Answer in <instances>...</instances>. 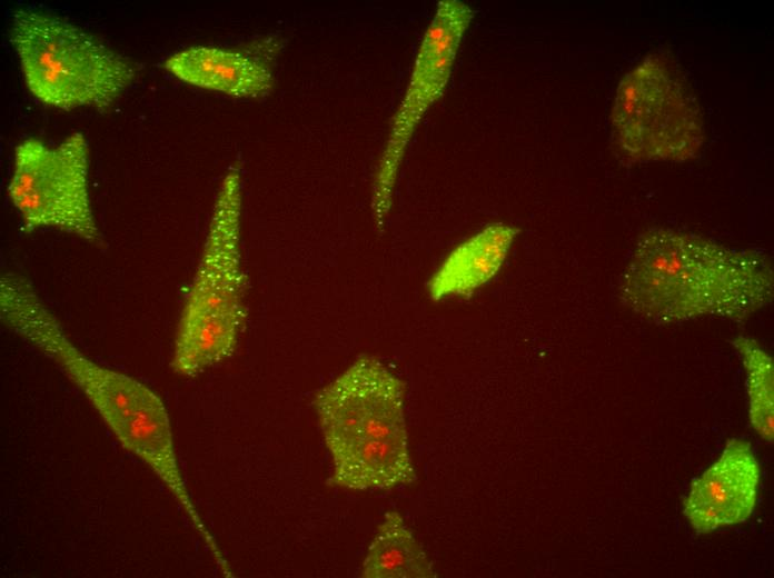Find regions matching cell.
I'll return each instance as SVG.
<instances>
[{
	"label": "cell",
	"instance_id": "1",
	"mask_svg": "<svg viewBox=\"0 0 774 578\" xmlns=\"http://www.w3.org/2000/svg\"><path fill=\"white\" fill-rule=\"evenodd\" d=\"M774 298L771 259L691 232H642L619 281V302L657 325L714 317L744 323Z\"/></svg>",
	"mask_w": 774,
	"mask_h": 578
},
{
	"label": "cell",
	"instance_id": "2",
	"mask_svg": "<svg viewBox=\"0 0 774 578\" xmlns=\"http://www.w3.org/2000/svg\"><path fill=\"white\" fill-rule=\"evenodd\" d=\"M0 318L17 336L53 360L85 393L120 444L165 484L197 530L205 529L187 490L167 408L143 382L98 365L69 339L26 277L0 278Z\"/></svg>",
	"mask_w": 774,
	"mask_h": 578
},
{
	"label": "cell",
	"instance_id": "3",
	"mask_svg": "<svg viewBox=\"0 0 774 578\" xmlns=\"http://www.w3.org/2000/svg\"><path fill=\"white\" fill-rule=\"evenodd\" d=\"M405 396V383L367 355L316 393L314 407L333 464L330 484L389 490L416 480Z\"/></svg>",
	"mask_w": 774,
	"mask_h": 578
},
{
	"label": "cell",
	"instance_id": "4",
	"mask_svg": "<svg viewBox=\"0 0 774 578\" xmlns=\"http://www.w3.org/2000/svg\"><path fill=\"white\" fill-rule=\"evenodd\" d=\"M242 175L232 163L218 188L202 251L177 326L172 370L195 377L230 357L247 311L241 263Z\"/></svg>",
	"mask_w": 774,
	"mask_h": 578
},
{
	"label": "cell",
	"instance_id": "5",
	"mask_svg": "<svg viewBox=\"0 0 774 578\" xmlns=\"http://www.w3.org/2000/svg\"><path fill=\"white\" fill-rule=\"evenodd\" d=\"M10 42L29 91L58 109H106L136 77L126 57L82 28L44 11L16 10Z\"/></svg>",
	"mask_w": 774,
	"mask_h": 578
},
{
	"label": "cell",
	"instance_id": "6",
	"mask_svg": "<svg viewBox=\"0 0 774 578\" xmlns=\"http://www.w3.org/2000/svg\"><path fill=\"white\" fill-rule=\"evenodd\" d=\"M611 123L621 149L636 161H687L705 140L695 97L659 54L645 57L621 79Z\"/></svg>",
	"mask_w": 774,
	"mask_h": 578
},
{
	"label": "cell",
	"instance_id": "7",
	"mask_svg": "<svg viewBox=\"0 0 774 578\" xmlns=\"http://www.w3.org/2000/svg\"><path fill=\"white\" fill-rule=\"evenodd\" d=\"M7 190L26 232L53 228L103 246L91 205L89 146L82 133L73 132L56 147L37 138L21 141Z\"/></svg>",
	"mask_w": 774,
	"mask_h": 578
},
{
	"label": "cell",
	"instance_id": "8",
	"mask_svg": "<svg viewBox=\"0 0 774 578\" xmlns=\"http://www.w3.org/2000/svg\"><path fill=\"white\" fill-rule=\"evenodd\" d=\"M474 10L459 0H440L418 49L406 92L391 119L371 193L375 228L389 216L398 172L408 143L428 109L444 94Z\"/></svg>",
	"mask_w": 774,
	"mask_h": 578
},
{
	"label": "cell",
	"instance_id": "9",
	"mask_svg": "<svg viewBox=\"0 0 774 578\" xmlns=\"http://www.w3.org/2000/svg\"><path fill=\"white\" fill-rule=\"evenodd\" d=\"M761 466L745 439L727 440L721 456L693 479L683 515L697 534L746 521L756 506Z\"/></svg>",
	"mask_w": 774,
	"mask_h": 578
},
{
	"label": "cell",
	"instance_id": "10",
	"mask_svg": "<svg viewBox=\"0 0 774 578\" xmlns=\"http://www.w3.org/2000/svg\"><path fill=\"white\" fill-rule=\"evenodd\" d=\"M173 77L189 84L236 98H260L274 87L270 69L245 53L211 46L180 50L163 62Z\"/></svg>",
	"mask_w": 774,
	"mask_h": 578
},
{
	"label": "cell",
	"instance_id": "11",
	"mask_svg": "<svg viewBox=\"0 0 774 578\" xmlns=\"http://www.w3.org/2000/svg\"><path fill=\"white\" fill-rule=\"evenodd\" d=\"M519 229L493 222L458 245L427 283L429 297H467L489 282L503 267Z\"/></svg>",
	"mask_w": 774,
	"mask_h": 578
},
{
	"label": "cell",
	"instance_id": "12",
	"mask_svg": "<svg viewBox=\"0 0 774 578\" xmlns=\"http://www.w3.org/2000/svg\"><path fill=\"white\" fill-rule=\"evenodd\" d=\"M434 565L397 511L385 514L363 561L365 578H435Z\"/></svg>",
	"mask_w": 774,
	"mask_h": 578
},
{
	"label": "cell",
	"instance_id": "13",
	"mask_svg": "<svg viewBox=\"0 0 774 578\" xmlns=\"http://www.w3.org/2000/svg\"><path fill=\"white\" fill-rule=\"evenodd\" d=\"M730 343L740 355L746 373L748 420L765 441L774 439V362L760 342L737 336Z\"/></svg>",
	"mask_w": 774,
	"mask_h": 578
}]
</instances>
